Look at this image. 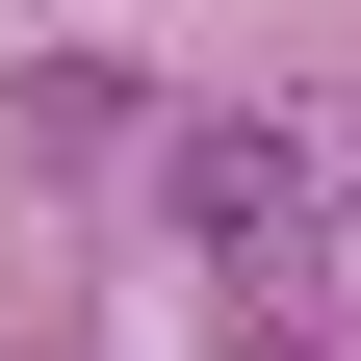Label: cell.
<instances>
[{"label":"cell","mask_w":361,"mask_h":361,"mask_svg":"<svg viewBox=\"0 0 361 361\" xmlns=\"http://www.w3.org/2000/svg\"><path fill=\"white\" fill-rule=\"evenodd\" d=\"M180 233H207V284H233V336H258V361H310L336 233H310V155H284V129H180Z\"/></svg>","instance_id":"6da1fadb"}]
</instances>
